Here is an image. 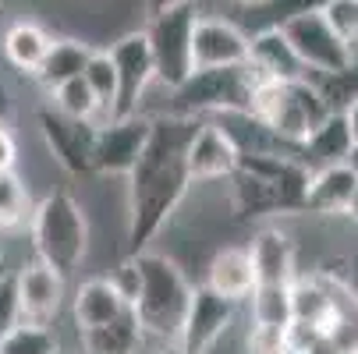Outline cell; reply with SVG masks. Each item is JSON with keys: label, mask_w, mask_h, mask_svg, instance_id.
I'll return each mask as SVG.
<instances>
[{"label": "cell", "mask_w": 358, "mask_h": 354, "mask_svg": "<svg viewBox=\"0 0 358 354\" xmlns=\"http://www.w3.org/2000/svg\"><path fill=\"white\" fill-rule=\"evenodd\" d=\"M248 110L259 117L284 145L298 149L301 138L309 135L327 114V99L320 96L313 78H298V82H259L252 89V103Z\"/></svg>", "instance_id": "277c9868"}, {"label": "cell", "mask_w": 358, "mask_h": 354, "mask_svg": "<svg viewBox=\"0 0 358 354\" xmlns=\"http://www.w3.org/2000/svg\"><path fill=\"white\" fill-rule=\"evenodd\" d=\"M29 234H32V251L36 259L57 270L64 280L75 276L89 256V213L85 206L64 188L46 191L32 213H29Z\"/></svg>", "instance_id": "3957f363"}, {"label": "cell", "mask_w": 358, "mask_h": 354, "mask_svg": "<svg viewBox=\"0 0 358 354\" xmlns=\"http://www.w3.org/2000/svg\"><path fill=\"white\" fill-rule=\"evenodd\" d=\"M50 43H54V36H50L39 22L22 18V22H15V25L4 32V57H8V64H11L15 71L36 75V68L43 64Z\"/></svg>", "instance_id": "7402d4cb"}, {"label": "cell", "mask_w": 358, "mask_h": 354, "mask_svg": "<svg viewBox=\"0 0 358 354\" xmlns=\"http://www.w3.org/2000/svg\"><path fill=\"white\" fill-rule=\"evenodd\" d=\"M29 213H32V198L25 181L15 170H0V230L25 227Z\"/></svg>", "instance_id": "f1b7e54d"}, {"label": "cell", "mask_w": 358, "mask_h": 354, "mask_svg": "<svg viewBox=\"0 0 358 354\" xmlns=\"http://www.w3.org/2000/svg\"><path fill=\"white\" fill-rule=\"evenodd\" d=\"M160 354H185V351H181V347H178V344H171V347H164V351H160Z\"/></svg>", "instance_id": "74e56055"}, {"label": "cell", "mask_w": 358, "mask_h": 354, "mask_svg": "<svg viewBox=\"0 0 358 354\" xmlns=\"http://www.w3.org/2000/svg\"><path fill=\"white\" fill-rule=\"evenodd\" d=\"M195 4L174 8L167 15L145 18V43L152 54V68H157V82L171 89H178L188 75H192V29H195Z\"/></svg>", "instance_id": "8992f818"}, {"label": "cell", "mask_w": 358, "mask_h": 354, "mask_svg": "<svg viewBox=\"0 0 358 354\" xmlns=\"http://www.w3.org/2000/svg\"><path fill=\"white\" fill-rule=\"evenodd\" d=\"M18 323H22V312H18L15 276H8V280H0V337H4V333H11Z\"/></svg>", "instance_id": "4dcf8cb0"}, {"label": "cell", "mask_w": 358, "mask_h": 354, "mask_svg": "<svg viewBox=\"0 0 358 354\" xmlns=\"http://www.w3.org/2000/svg\"><path fill=\"white\" fill-rule=\"evenodd\" d=\"M128 259L138 270V287L131 297V312L142 330L138 354H160L164 347L178 344V330L192 297V280L185 276V266L167 251L145 248Z\"/></svg>", "instance_id": "7a4b0ae2"}, {"label": "cell", "mask_w": 358, "mask_h": 354, "mask_svg": "<svg viewBox=\"0 0 358 354\" xmlns=\"http://www.w3.org/2000/svg\"><path fill=\"white\" fill-rule=\"evenodd\" d=\"M231 4H238V8H252V4H263V0H231Z\"/></svg>", "instance_id": "8d00e7d4"}, {"label": "cell", "mask_w": 358, "mask_h": 354, "mask_svg": "<svg viewBox=\"0 0 358 354\" xmlns=\"http://www.w3.org/2000/svg\"><path fill=\"white\" fill-rule=\"evenodd\" d=\"M327 4V0H263V4H252L241 15V32L255 36V32H270V29H284L287 22L301 18V15H313Z\"/></svg>", "instance_id": "603a6c76"}, {"label": "cell", "mask_w": 358, "mask_h": 354, "mask_svg": "<svg viewBox=\"0 0 358 354\" xmlns=\"http://www.w3.org/2000/svg\"><path fill=\"white\" fill-rule=\"evenodd\" d=\"M348 163H351V167L358 170V149H355V153H351V160H348Z\"/></svg>", "instance_id": "f35d334b"}, {"label": "cell", "mask_w": 358, "mask_h": 354, "mask_svg": "<svg viewBox=\"0 0 358 354\" xmlns=\"http://www.w3.org/2000/svg\"><path fill=\"white\" fill-rule=\"evenodd\" d=\"M89 92L96 96L99 103V114H103V121H114V99H117V71H114V61L107 50H92V57L82 71Z\"/></svg>", "instance_id": "484cf974"}, {"label": "cell", "mask_w": 358, "mask_h": 354, "mask_svg": "<svg viewBox=\"0 0 358 354\" xmlns=\"http://www.w3.org/2000/svg\"><path fill=\"white\" fill-rule=\"evenodd\" d=\"M50 96H54V110L71 117V121H92L96 128L99 124H107L103 114H99V103H96V96L89 92L85 78H71L57 89H50Z\"/></svg>", "instance_id": "4316f807"}, {"label": "cell", "mask_w": 358, "mask_h": 354, "mask_svg": "<svg viewBox=\"0 0 358 354\" xmlns=\"http://www.w3.org/2000/svg\"><path fill=\"white\" fill-rule=\"evenodd\" d=\"M280 32H284V39L291 43V50L298 54V61L305 64L309 75H320V78L323 75H341V71L358 64V57L334 36V29L323 22L320 11L287 22Z\"/></svg>", "instance_id": "52a82bcc"}, {"label": "cell", "mask_w": 358, "mask_h": 354, "mask_svg": "<svg viewBox=\"0 0 358 354\" xmlns=\"http://www.w3.org/2000/svg\"><path fill=\"white\" fill-rule=\"evenodd\" d=\"M11 276V266H8V256H4V248H0V280H8Z\"/></svg>", "instance_id": "d590c367"}, {"label": "cell", "mask_w": 358, "mask_h": 354, "mask_svg": "<svg viewBox=\"0 0 358 354\" xmlns=\"http://www.w3.org/2000/svg\"><path fill=\"white\" fill-rule=\"evenodd\" d=\"M294 153H298V160L309 167V170L348 163L351 153H355V138H351V128H348L344 114L341 110H330L309 135L301 138V145L294 149Z\"/></svg>", "instance_id": "d6986e66"}, {"label": "cell", "mask_w": 358, "mask_h": 354, "mask_svg": "<svg viewBox=\"0 0 358 354\" xmlns=\"http://www.w3.org/2000/svg\"><path fill=\"white\" fill-rule=\"evenodd\" d=\"M110 61L117 71V99H114V117H131L142 114V99L149 92V85L157 82V68H152V54L142 29L124 32L110 50Z\"/></svg>", "instance_id": "30bf717a"}, {"label": "cell", "mask_w": 358, "mask_h": 354, "mask_svg": "<svg viewBox=\"0 0 358 354\" xmlns=\"http://www.w3.org/2000/svg\"><path fill=\"white\" fill-rule=\"evenodd\" d=\"M234 319H238L234 301L213 294L206 283H195L185 319H181V330H178V347L185 354H210L231 333Z\"/></svg>", "instance_id": "ba28073f"}, {"label": "cell", "mask_w": 358, "mask_h": 354, "mask_svg": "<svg viewBox=\"0 0 358 354\" xmlns=\"http://www.w3.org/2000/svg\"><path fill=\"white\" fill-rule=\"evenodd\" d=\"M355 181H358V170H355L351 163H334V167L313 170V174H309V184H305L301 213L323 216V220H341V216L348 213Z\"/></svg>", "instance_id": "2e32d148"}, {"label": "cell", "mask_w": 358, "mask_h": 354, "mask_svg": "<svg viewBox=\"0 0 358 354\" xmlns=\"http://www.w3.org/2000/svg\"><path fill=\"white\" fill-rule=\"evenodd\" d=\"M131 305L124 301V294L114 287L110 276H89L75 287L71 297V319L78 333L99 330V326H110L114 319H121Z\"/></svg>", "instance_id": "e0dca14e"}, {"label": "cell", "mask_w": 358, "mask_h": 354, "mask_svg": "<svg viewBox=\"0 0 358 354\" xmlns=\"http://www.w3.org/2000/svg\"><path fill=\"white\" fill-rule=\"evenodd\" d=\"M185 170L192 184H217L238 170V153L227 142V135L213 121H199L188 149H185Z\"/></svg>", "instance_id": "5bb4252c"}, {"label": "cell", "mask_w": 358, "mask_h": 354, "mask_svg": "<svg viewBox=\"0 0 358 354\" xmlns=\"http://www.w3.org/2000/svg\"><path fill=\"white\" fill-rule=\"evenodd\" d=\"M245 248L252 259L255 283H291L298 276V248L287 230L266 223L252 234V241Z\"/></svg>", "instance_id": "9a60e30c"}, {"label": "cell", "mask_w": 358, "mask_h": 354, "mask_svg": "<svg viewBox=\"0 0 358 354\" xmlns=\"http://www.w3.org/2000/svg\"><path fill=\"white\" fill-rule=\"evenodd\" d=\"M0 354H64V347L50 326L18 323L11 333L0 337Z\"/></svg>", "instance_id": "83f0119b"}, {"label": "cell", "mask_w": 358, "mask_h": 354, "mask_svg": "<svg viewBox=\"0 0 358 354\" xmlns=\"http://www.w3.org/2000/svg\"><path fill=\"white\" fill-rule=\"evenodd\" d=\"M152 117L149 114H131V117H114L96 128V145H92V174L99 177H128L131 167L138 163L142 149L149 142Z\"/></svg>", "instance_id": "9c48e42d"}, {"label": "cell", "mask_w": 358, "mask_h": 354, "mask_svg": "<svg viewBox=\"0 0 358 354\" xmlns=\"http://www.w3.org/2000/svg\"><path fill=\"white\" fill-rule=\"evenodd\" d=\"M341 114H344V121H348V128H351V138H355V149H358V96L351 99Z\"/></svg>", "instance_id": "836d02e7"}, {"label": "cell", "mask_w": 358, "mask_h": 354, "mask_svg": "<svg viewBox=\"0 0 358 354\" xmlns=\"http://www.w3.org/2000/svg\"><path fill=\"white\" fill-rule=\"evenodd\" d=\"M255 85H259V78H255V71L248 64L217 68V71H192L178 89H171L164 114L206 121L224 110H248Z\"/></svg>", "instance_id": "5b68a950"}, {"label": "cell", "mask_w": 358, "mask_h": 354, "mask_svg": "<svg viewBox=\"0 0 358 354\" xmlns=\"http://www.w3.org/2000/svg\"><path fill=\"white\" fill-rule=\"evenodd\" d=\"M39 131L57 167H64L75 177L92 174V145H96L92 121H71L57 110H39Z\"/></svg>", "instance_id": "4fadbf2b"}, {"label": "cell", "mask_w": 358, "mask_h": 354, "mask_svg": "<svg viewBox=\"0 0 358 354\" xmlns=\"http://www.w3.org/2000/svg\"><path fill=\"white\" fill-rule=\"evenodd\" d=\"M11 276H15V294H18L22 323L54 326L57 316H61V309H64V297H68V280L57 270H50L46 263H39V259L25 263Z\"/></svg>", "instance_id": "8fae6325"}, {"label": "cell", "mask_w": 358, "mask_h": 354, "mask_svg": "<svg viewBox=\"0 0 358 354\" xmlns=\"http://www.w3.org/2000/svg\"><path fill=\"white\" fill-rule=\"evenodd\" d=\"M185 4H195V0H142V11H145V18H157V15H167Z\"/></svg>", "instance_id": "d6a6232c"}, {"label": "cell", "mask_w": 358, "mask_h": 354, "mask_svg": "<svg viewBox=\"0 0 358 354\" xmlns=\"http://www.w3.org/2000/svg\"><path fill=\"white\" fill-rule=\"evenodd\" d=\"M344 220H351V223L358 227V181H355V191H351V202H348V213H344Z\"/></svg>", "instance_id": "e575fe53"}, {"label": "cell", "mask_w": 358, "mask_h": 354, "mask_svg": "<svg viewBox=\"0 0 358 354\" xmlns=\"http://www.w3.org/2000/svg\"><path fill=\"white\" fill-rule=\"evenodd\" d=\"M18 163V138L8 121H0V170H15Z\"/></svg>", "instance_id": "1f68e13d"}, {"label": "cell", "mask_w": 358, "mask_h": 354, "mask_svg": "<svg viewBox=\"0 0 358 354\" xmlns=\"http://www.w3.org/2000/svg\"><path fill=\"white\" fill-rule=\"evenodd\" d=\"M241 64H248V36L227 18L199 15L192 29V71H217Z\"/></svg>", "instance_id": "7c38bea8"}, {"label": "cell", "mask_w": 358, "mask_h": 354, "mask_svg": "<svg viewBox=\"0 0 358 354\" xmlns=\"http://www.w3.org/2000/svg\"><path fill=\"white\" fill-rule=\"evenodd\" d=\"M320 15L334 29V36L358 57V0H327Z\"/></svg>", "instance_id": "f546056e"}, {"label": "cell", "mask_w": 358, "mask_h": 354, "mask_svg": "<svg viewBox=\"0 0 358 354\" xmlns=\"http://www.w3.org/2000/svg\"><path fill=\"white\" fill-rule=\"evenodd\" d=\"M245 305L252 326L284 330L291 323V283H255Z\"/></svg>", "instance_id": "d4e9b609"}, {"label": "cell", "mask_w": 358, "mask_h": 354, "mask_svg": "<svg viewBox=\"0 0 358 354\" xmlns=\"http://www.w3.org/2000/svg\"><path fill=\"white\" fill-rule=\"evenodd\" d=\"M89 57H92V46H89V43L71 39V36H68V39H54L32 78L50 92V89H57V85H64V82H71V78H82Z\"/></svg>", "instance_id": "44dd1931"}, {"label": "cell", "mask_w": 358, "mask_h": 354, "mask_svg": "<svg viewBox=\"0 0 358 354\" xmlns=\"http://www.w3.org/2000/svg\"><path fill=\"white\" fill-rule=\"evenodd\" d=\"M195 117L157 114L149 128V142L138 163L131 167L128 181V216H124V259L138 256L152 244L181 209V202L192 191L185 170V149L195 131Z\"/></svg>", "instance_id": "6da1fadb"}, {"label": "cell", "mask_w": 358, "mask_h": 354, "mask_svg": "<svg viewBox=\"0 0 358 354\" xmlns=\"http://www.w3.org/2000/svg\"><path fill=\"white\" fill-rule=\"evenodd\" d=\"M78 337H82V354H138L142 351V330L131 309L110 326H99Z\"/></svg>", "instance_id": "cb8c5ba5"}, {"label": "cell", "mask_w": 358, "mask_h": 354, "mask_svg": "<svg viewBox=\"0 0 358 354\" xmlns=\"http://www.w3.org/2000/svg\"><path fill=\"white\" fill-rule=\"evenodd\" d=\"M248 68L255 71L259 82H298V78H309V71H305V64L298 61V54L291 50V43L284 39L280 29L248 36Z\"/></svg>", "instance_id": "ac0fdd59"}, {"label": "cell", "mask_w": 358, "mask_h": 354, "mask_svg": "<svg viewBox=\"0 0 358 354\" xmlns=\"http://www.w3.org/2000/svg\"><path fill=\"white\" fill-rule=\"evenodd\" d=\"M206 283L213 294L234 301V305H245L248 294L255 290V273H252V259L245 244H227L217 248L210 263H206Z\"/></svg>", "instance_id": "ffe728a7"}]
</instances>
